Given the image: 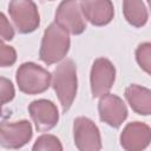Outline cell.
<instances>
[{
  "label": "cell",
  "mask_w": 151,
  "mask_h": 151,
  "mask_svg": "<svg viewBox=\"0 0 151 151\" xmlns=\"http://www.w3.org/2000/svg\"><path fill=\"white\" fill-rule=\"evenodd\" d=\"M51 85L60 101L63 112H67L74 101L78 88L77 67L73 60L66 59L55 67L51 78Z\"/></svg>",
  "instance_id": "6da1fadb"
},
{
  "label": "cell",
  "mask_w": 151,
  "mask_h": 151,
  "mask_svg": "<svg viewBox=\"0 0 151 151\" xmlns=\"http://www.w3.org/2000/svg\"><path fill=\"white\" fill-rule=\"evenodd\" d=\"M71 45L68 32L55 21L45 29L39 50V58L46 65L55 64L63 60L68 53Z\"/></svg>",
  "instance_id": "7a4b0ae2"
},
{
  "label": "cell",
  "mask_w": 151,
  "mask_h": 151,
  "mask_svg": "<svg viewBox=\"0 0 151 151\" xmlns=\"http://www.w3.org/2000/svg\"><path fill=\"white\" fill-rule=\"evenodd\" d=\"M52 74L35 63H24L17 70V84L26 94H39L51 86Z\"/></svg>",
  "instance_id": "3957f363"
},
{
  "label": "cell",
  "mask_w": 151,
  "mask_h": 151,
  "mask_svg": "<svg viewBox=\"0 0 151 151\" xmlns=\"http://www.w3.org/2000/svg\"><path fill=\"white\" fill-rule=\"evenodd\" d=\"M8 13L14 27L21 34L34 32L40 25V15L33 0H11Z\"/></svg>",
  "instance_id": "277c9868"
},
{
  "label": "cell",
  "mask_w": 151,
  "mask_h": 151,
  "mask_svg": "<svg viewBox=\"0 0 151 151\" xmlns=\"http://www.w3.org/2000/svg\"><path fill=\"white\" fill-rule=\"evenodd\" d=\"M55 22L73 35L81 34L86 29L81 0H63L55 11Z\"/></svg>",
  "instance_id": "5b68a950"
},
{
  "label": "cell",
  "mask_w": 151,
  "mask_h": 151,
  "mask_svg": "<svg viewBox=\"0 0 151 151\" xmlns=\"http://www.w3.org/2000/svg\"><path fill=\"white\" fill-rule=\"evenodd\" d=\"M116 80V67L106 58H97L91 67L90 84L93 98H99L110 92Z\"/></svg>",
  "instance_id": "8992f818"
},
{
  "label": "cell",
  "mask_w": 151,
  "mask_h": 151,
  "mask_svg": "<svg viewBox=\"0 0 151 151\" xmlns=\"http://www.w3.org/2000/svg\"><path fill=\"white\" fill-rule=\"evenodd\" d=\"M74 144L80 151H98L101 149V137L98 126L87 117H78L73 122Z\"/></svg>",
  "instance_id": "52a82bcc"
},
{
  "label": "cell",
  "mask_w": 151,
  "mask_h": 151,
  "mask_svg": "<svg viewBox=\"0 0 151 151\" xmlns=\"http://www.w3.org/2000/svg\"><path fill=\"white\" fill-rule=\"evenodd\" d=\"M32 125L28 120L0 122V145L6 149H20L32 139Z\"/></svg>",
  "instance_id": "ba28073f"
},
{
  "label": "cell",
  "mask_w": 151,
  "mask_h": 151,
  "mask_svg": "<svg viewBox=\"0 0 151 151\" xmlns=\"http://www.w3.org/2000/svg\"><path fill=\"white\" fill-rule=\"evenodd\" d=\"M98 112L103 123L111 127L118 129L127 118V107L123 99L116 94L106 93L99 97Z\"/></svg>",
  "instance_id": "9c48e42d"
},
{
  "label": "cell",
  "mask_w": 151,
  "mask_h": 151,
  "mask_svg": "<svg viewBox=\"0 0 151 151\" xmlns=\"http://www.w3.org/2000/svg\"><path fill=\"white\" fill-rule=\"evenodd\" d=\"M28 112L35 129L40 132L52 130L59 122L58 107L53 101L47 99L33 100L28 105Z\"/></svg>",
  "instance_id": "30bf717a"
},
{
  "label": "cell",
  "mask_w": 151,
  "mask_h": 151,
  "mask_svg": "<svg viewBox=\"0 0 151 151\" xmlns=\"http://www.w3.org/2000/svg\"><path fill=\"white\" fill-rule=\"evenodd\" d=\"M151 142V129L142 122L129 123L120 133V145L127 151H139L149 146Z\"/></svg>",
  "instance_id": "8fae6325"
},
{
  "label": "cell",
  "mask_w": 151,
  "mask_h": 151,
  "mask_svg": "<svg viewBox=\"0 0 151 151\" xmlns=\"http://www.w3.org/2000/svg\"><path fill=\"white\" fill-rule=\"evenodd\" d=\"M81 11L85 20L93 26H105L111 22L114 15L111 0H81Z\"/></svg>",
  "instance_id": "7c38bea8"
},
{
  "label": "cell",
  "mask_w": 151,
  "mask_h": 151,
  "mask_svg": "<svg viewBox=\"0 0 151 151\" xmlns=\"http://www.w3.org/2000/svg\"><path fill=\"white\" fill-rule=\"evenodd\" d=\"M125 99L131 109L142 116H149L151 112V91L147 87L132 84L125 88Z\"/></svg>",
  "instance_id": "4fadbf2b"
},
{
  "label": "cell",
  "mask_w": 151,
  "mask_h": 151,
  "mask_svg": "<svg viewBox=\"0 0 151 151\" xmlns=\"http://www.w3.org/2000/svg\"><path fill=\"white\" fill-rule=\"evenodd\" d=\"M123 13L126 21L134 27H143L149 19L143 0H123Z\"/></svg>",
  "instance_id": "5bb4252c"
},
{
  "label": "cell",
  "mask_w": 151,
  "mask_h": 151,
  "mask_svg": "<svg viewBox=\"0 0 151 151\" xmlns=\"http://www.w3.org/2000/svg\"><path fill=\"white\" fill-rule=\"evenodd\" d=\"M32 150L33 151H40V150L61 151L63 145H61L59 138H57L55 136H53V134H41L35 140Z\"/></svg>",
  "instance_id": "9a60e30c"
},
{
  "label": "cell",
  "mask_w": 151,
  "mask_h": 151,
  "mask_svg": "<svg viewBox=\"0 0 151 151\" xmlns=\"http://www.w3.org/2000/svg\"><path fill=\"white\" fill-rule=\"evenodd\" d=\"M14 96H15V90H14V85L12 84V81L7 78L0 77V117L5 116L2 106L6 103L12 101Z\"/></svg>",
  "instance_id": "2e32d148"
},
{
  "label": "cell",
  "mask_w": 151,
  "mask_h": 151,
  "mask_svg": "<svg viewBox=\"0 0 151 151\" xmlns=\"http://www.w3.org/2000/svg\"><path fill=\"white\" fill-rule=\"evenodd\" d=\"M136 59L138 65L147 73L150 74V64H151V44L150 42H143L140 44L136 50Z\"/></svg>",
  "instance_id": "e0dca14e"
},
{
  "label": "cell",
  "mask_w": 151,
  "mask_h": 151,
  "mask_svg": "<svg viewBox=\"0 0 151 151\" xmlns=\"http://www.w3.org/2000/svg\"><path fill=\"white\" fill-rule=\"evenodd\" d=\"M17 61V51L0 40V67L12 66Z\"/></svg>",
  "instance_id": "ac0fdd59"
},
{
  "label": "cell",
  "mask_w": 151,
  "mask_h": 151,
  "mask_svg": "<svg viewBox=\"0 0 151 151\" xmlns=\"http://www.w3.org/2000/svg\"><path fill=\"white\" fill-rule=\"evenodd\" d=\"M14 38V28L4 13L0 12V40L9 41Z\"/></svg>",
  "instance_id": "d6986e66"
}]
</instances>
